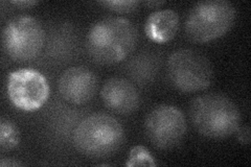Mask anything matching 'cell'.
Masks as SVG:
<instances>
[{"label": "cell", "mask_w": 251, "mask_h": 167, "mask_svg": "<svg viewBox=\"0 0 251 167\" xmlns=\"http://www.w3.org/2000/svg\"><path fill=\"white\" fill-rule=\"evenodd\" d=\"M192 122L201 135L213 139H223L238 131L241 114L238 106L221 93L200 95L190 107Z\"/></svg>", "instance_id": "obj_2"}, {"label": "cell", "mask_w": 251, "mask_h": 167, "mask_svg": "<svg viewBox=\"0 0 251 167\" xmlns=\"http://www.w3.org/2000/svg\"><path fill=\"white\" fill-rule=\"evenodd\" d=\"M238 140L242 144H249L250 142V128L249 125H244L243 128L238 129Z\"/></svg>", "instance_id": "obj_16"}, {"label": "cell", "mask_w": 251, "mask_h": 167, "mask_svg": "<svg viewBox=\"0 0 251 167\" xmlns=\"http://www.w3.org/2000/svg\"><path fill=\"white\" fill-rule=\"evenodd\" d=\"M125 138L122 124L105 113L86 116L75 129L73 141L76 150L88 158H106L114 155Z\"/></svg>", "instance_id": "obj_3"}, {"label": "cell", "mask_w": 251, "mask_h": 167, "mask_svg": "<svg viewBox=\"0 0 251 167\" xmlns=\"http://www.w3.org/2000/svg\"><path fill=\"white\" fill-rule=\"evenodd\" d=\"M20 134L14 122L1 118L0 121V147L2 150H11L19 144Z\"/></svg>", "instance_id": "obj_13"}, {"label": "cell", "mask_w": 251, "mask_h": 167, "mask_svg": "<svg viewBox=\"0 0 251 167\" xmlns=\"http://www.w3.org/2000/svg\"><path fill=\"white\" fill-rule=\"evenodd\" d=\"M46 34L42 24L31 16H18L6 23L2 45L10 58L17 62L35 60L41 53Z\"/></svg>", "instance_id": "obj_6"}, {"label": "cell", "mask_w": 251, "mask_h": 167, "mask_svg": "<svg viewBox=\"0 0 251 167\" xmlns=\"http://www.w3.org/2000/svg\"><path fill=\"white\" fill-rule=\"evenodd\" d=\"M163 3H164V1H149V2H145V4L148 5V6H150L151 9H152V7H155V6H159V5L163 4Z\"/></svg>", "instance_id": "obj_19"}, {"label": "cell", "mask_w": 251, "mask_h": 167, "mask_svg": "<svg viewBox=\"0 0 251 167\" xmlns=\"http://www.w3.org/2000/svg\"><path fill=\"white\" fill-rule=\"evenodd\" d=\"M99 3L105 6L106 9L117 13H132L139 5V2L136 0H106Z\"/></svg>", "instance_id": "obj_15"}, {"label": "cell", "mask_w": 251, "mask_h": 167, "mask_svg": "<svg viewBox=\"0 0 251 167\" xmlns=\"http://www.w3.org/2000/svg\"><path fill=\"white\" fill-rule=\"evenodd\" d=\"M12 4L18 6V7H21V9H27V7H30V6H34L38 3V1H29V0H23V1H11Z\"/></svg>", "instance_id": "obj_17"}, {"label": "cell", "mask_w": 251, "mask_h": 167, "mask_svg": "<svg viewBox=\"0 0 251 167\" xmlns=\"http://www.w3.org/2000/svg\"><path fill=\"white\" fill-rule=\"evenodd\" d=\"M100 96L108 109L119 114H131L139 107L140 98L135 86L126 78L108 79L101 87Z\"/></svg>", "instance_id": "obj_10"}, {"label": "cell", "mask_w": 251, "mask_h": 167, "mask_svg": "<svg viewBox=\"0 0 251 167\" xmlns=\"http://www.w3.org/2000/svg\"><path fill=\"white\" fill-rule=\"evenodd\" d=\"M186 130V119L183 113L174 106L156 107L149 113L145 121L147 138L159 149H171L177 146L183 140Z\"/></svg>", "instance_id": "obj_7"}, {"label": "cell", "mask_w": 251, "mask_h": 167, "mask_svg": "<svg viewBox=\"0 0 251 167\" xmlns=\"http://www.w3.org/2000/svg\"><path fill=\"white\" fill-rule=\"evenodd\" d=\"M179 27V17L174 10H159L149 16L145 31L148 38L156 43H167L174 38Z\"/></svg>", "instance_id": "obj_11"}, {"label": "cell", "mask_w": 251, "mask_h": 167, "mask_svg": "<svg viewBox=\"0 0 251 167\" xmlns=\"http://www.w3.org/2000/svg\"><path fill=\"white\" fill-rule=\"evenodd\" d=\"M58 89L66 101L84 105L89 102L97 92V75L85 66L70 67L61 74Z\"/></svg>", "instance_id": "obj_9"}, {"label": "cell", "mask_w": 251, "mask_h": 167, "mask_svg": "<svg viewBox=\"0 0 251 167\" xmlns=\"http://www.w3.org/2000/svg\"><path fill=\"white\" fill-rule=\"evenodd\" d=\"M138 41L136 26L126 18L109 17L90 27L87 50L100 64L110 65L125 60L135 49Z\"/></svg>", "instance_id": "obj_1"}, {"label": "cell", "mask_w": 251, "mask_h": 167, "mask_svg": "<svg viewBox=\"0 0 251 167\" xmlns=\"http://www.w3.org/2000/svg\"><path fill=\"white\" fill-rule=\"evenodd\" d=\"M157 63L156 58L152 54H139L131 62L129 65V74L139 84L152 82V78L156 75Z\"/></svg>", "instance_id": "obj_12"}, {"label": "cell", "mask_w": 251, "mask_h": 167, "mask_svg": "<svg viewBox=\"0 0 251 167\" xmlns=\"http://www.w3.org/2000/svg\"><path fill=\"white\" fill-rule=\"evenodd\" d=\"M237 10L227 0H205L196 3L185 20V33L195 43H207L221 38L235 21Z\"/></svg>", "instance_id": "obj_4"}, {"label": "cell", "mask_w": 251, "mask_h": 167, "mask_svg": "<svg viewBox=\"0 0 251 167\" xmlns=\"http://www.w3.org/2000/svg\"><path fill=\"white\" fill-rule=\"evenodd\" d=\"M127 166H155L154 159L149 150L144 146H135L131 149Z\"/></svg>", "instance_id": "obj_14"}, {"label": "cell", "mask_w": 251, "mask_h": 167, "mask_svg": "<svg viewBox=\"0 0 251 167\" xmlns=\"http://www.w3.org/2000/svg\"><path fill=\"white\" fill-rule=\"evenodd\" d=\"M167 73L171 85L184 93L205 90L214 81V68L208 58L191 48L178 49L170 55Z\"/></svg>", "instance_id": "obj_5"}, {"label": "cell", "mask_w": 251, "mask_h": 167, "mask_svg": "<svg viewBox=\"0 0 251 167\" xmlns=\"http://www.w3.org/2000/svg\"><path fill=\"white\" fill-rule=\"evenodd\" d=\"M21 163L18 161H15L14 159H7V158H2L0 160V166L2 167H11V166H20Z\"/></svg>", "instance_id": "obj_18"}, {"label": "cell", "mask_w": 251, "mask_h": 167, "mask_svg": "<svg viewBox=\"0 0 251 167\" xmlns=\"http://www.w3.org/2000/svg\"><path fill=\"white\" fill-rule=\"evenodd\" d=\"M7 94L13 105L25 112L40 109L50 96L46 78L37 70L17 69L7 78Z\"/></svg>", "instance_id": "obj_8"}]
</instances>
